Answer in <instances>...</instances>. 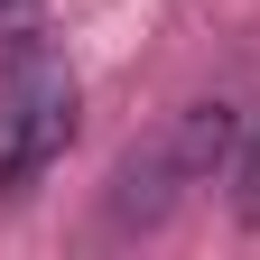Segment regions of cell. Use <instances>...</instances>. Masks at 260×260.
Returning a JSON list of instances; mask_svg holds the SVG:
<instances>
[{
	"mask_svg": "<svg viewBox=\"0 0 260 260\" xmlns=\"http://www.w3.org/2000/svg\"><path fill=\"white\" fill-rule=\"evenodd\" d=\"M75 65L47 47V28H19L0 38V205H19L38 186L65 140H75Z\"/></svg>",
	"mask_w": 260,
	"mask_h": 260,
	"instance_id": "cell-2",
	"label": "cell"
},
{
	"mask_svg": "<svg viewBox=\"0 0 260 260\" xmlns=\"http://www.w3.org/2000/svg\"><path fill=\"white\" fill-rule=\"evenodd\" d=\"M233 140H242V112H233V103H186V112H168V121L112 168V195H103L112 233H158L195 186H223Z\"/></svg>",
	"mask_w": 260,
	"mask_h": 260,
	"instance_id": "cell-1",
	"label": "cell"
},
{
	"mask_svg": "<svg viewBox=\"0 0 260 260\" xmlns=\"http://www.w3.org/2000/svg\"><path fill=\"white\" fill-rule=\"evenodd\" d=\"M19 28H47V0H0V38H19Z\"/></svg>",
	"mask_w": 260,
	"mask_h": 260,
	"instance_id": "cell-4",
	"label": "cell"
},
{
	"mask_svg": "<svg viewBox=\"0 0 260 260\" xmlns=\"http://www.w3.org/2000/svg\"><path fill=\"white\" fill-rule=\"evenodd\" d=\"M223 186H233V214H242V223H260V112H242V140H233Z\"/></svg>",
	"mask_w": 260,
	"mask_h": 260,
	"instance_id": "cell-3",
	"label": "cell"
}]
</instances>
